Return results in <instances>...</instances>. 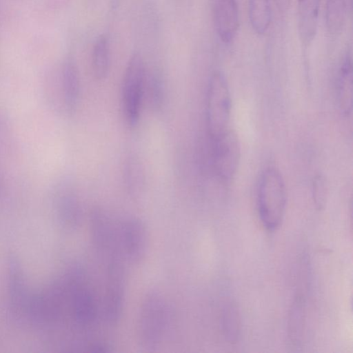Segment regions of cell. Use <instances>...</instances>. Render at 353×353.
Wrapping results in <instances>:
<instances>
[{"mask_svg":"<svg viewBox=\"0 0 353 353\" xmlns=\"http://www.w3.org/2000/svg\"><path fill=\"white\" fill-rule=\"evenodd\" d=\"M146 78L145 67L141 54L132 55L125 68L121 87V102L124 117L130 127L139 121Z\"/></svg>","mask_w":353,"mask_h":353,"instance_id":"obj_3","label":"cell"},{"mask_svg":"<svg viewBox=\"0 0 353 353\" xmlns=\"http://www.w3.org/2000/svg\"><path fill=\"white\" fill-rule=\"evenodd\" d=\"M213 141V164L222 181H230L234 176L241 159V145L236 134L230 128Z\"/></svg>","mask_w":353,"mask_h":353,"instance_id":"obj_5","label":"cell"},{"mask_svg":"<svg viewBox=\"0 0 353 353\" xmlns=\"http://www.w3.org/2000/svg\"><path fill=\"white\" fill-rule=\"evenodd\" d=\"M61 90L65 107L69 113H73L78 105L80 82L77 68L74 61L68 59L63 66Z\"/></svg>","mask_w":353,"mask_h":353,"instance_id":"obj_9","label":"cell"},{"mask_svg":"<svg viewBox=\"0 0 353 353\" xmlns=\"http://www.w3.org/2000/svg\"><path fill=\"white\" fill-rule=\"evenodd\" d=\"M222 326L226 340L236 343L241 336V319L237 305L232 301H226L223 305Z\"/></svg>","mask_w":353,"mask_h":353,"instance_id":"obj_15","label":"cell"},{"mask_svg":"<svg viewBox=\"0 0 353 353\" xmlns=\"http://www.w3.org/2000/svg\"><path fill=\"white\" fill-rule=\"evenodd\" d=\"M123 174L128 192L132 196H140L145 188V176L143 165L137 154L131 153L125 157Z\"/></svg>","mask_w":353,"mask_h":353,"instance_id":"obj_10","label":"cell"},{"mask_svg":"<svg viewBox=\"0 0 353 353\" xmlns=\"http://www.w3.org/2000/svg\"><path fill=\"white\" fill-rule=\"evenodd\" d=\"M328 194L327 182L321 175H316L312 182V197L316 207L321 210L325 207Z\"/></svg>","mask_w":353,"mask_h":353,"instance_id":"obj_19","label":"cell"},{"mask_svg":"<svg viewBox=\"0 0 353 353\" xmlns=\"http://www.w3.org/2000/svg\"><path fill=\"white\" fill-rule=\"evenodd\" d=\"M231 108L227 80L223 73L215 72L210 79L206 99L207 127L212 140L229 129Z\"/></svg>","mask_w":353,"mask_h":353,"instance_id":"obj_2","label":"cell"},{"mask_svg":"<svg viewBox=\"0 0 353 353\" xmlns=\"http://www.w3.org/2000/svg\"><path fill=\"white\" fill-rule=\"evenodd\" d=\"M213 17L214 27L220 39L225 43L231 42L239 26L236 0H214Z\"/></svg>","mask_w":353,"mask_h":353,"instance_id":"obj_8","label":"cell"},{"mask_svg":"<svg viewBox=\"0 0 353 353\" xmlns=\"http://www.w3.org/2000/svg\"><path fill=\"white\" fill-rule=\"evenodd\" d=\"M3 182V176H2V173H1V168H0V195H1V192H2Z\"/></svg>","mask_w":353,"mask_h":353,"instance_id":"obj_20","label":"cell"},{"mask_svg":"<svg viewBox=\"0 0 353 353\" xmlns=\"http://www.w3.org/2000/svg\"><path fill=\"white\" fill-rule=\"evenodd\" d=\"M82 271L76 270L72 274V307L76 321L81 326H89L96 319L97 307L94 298L85 284Z\"/></svg>","mask_w":353,"mask_h":353,"instance_id":"obj_7","label":"cell"},{"mask_svg":"<svg viewBox=\"0 0 353 353\" xmlns=\"http://www.w3.org/2000/svg\"><path fill=\"white\" fill-rule=\"evenodd\" d=\"M320 1L298 0L299 29L305 43H310L315 36Z\"/></svg>","mask_w":353,"mask_h":353,"instance_id":"obj_11","label":"cell"},{"mask_svg":"<svg viewBox=\"0 0 353 353\" xmlns=\"http://www.w3.org/2000/svg\"><path fill=\"white\" fill-rule=\"evenodd\" d=\"M346 17L345 0H327L325 8V23L332 34H339L344 26Z\"/></svg>","mask_w":353,"mask_h":353,"instance_id":"obj_17","label":"cell"},{"mask_svg":"<svg viewBox=\"0 0 353 353\" xmlns=\"http://www.w3.org/2000/svg\"><path fill=\"white\" fill-rule=\"evenodd\" d=\"M338 103L341 112L347 116L352 109V68L351 59L346 57L343 61L338 79Z\"/></svg>","mask_w":353,"mask_h":353,"instance_id":"obj_13","label":"cell"},{"mask_svg":"<svg viewBox=\"0 0 353 353\" xmlns=\"http://www.w3.org/2000/svg\"><path fill=\"white\" fill-rule=\"evenodd\" d=\"M286 203V188L281 174L274 168H267L260 178L257 193L259 214L266 229L274 231L281 225Z\"/></svg>","mask_w":353,"mask_h":353,"instance_id":"obj_1","label":"cell"},{"mask_svg":"<svg viewBox=\"0 0 353 353\" xmlns=\"http://www.w3.org/2000/svg\"><path fill=\"white\" fill-rule=\"evenodd\" d=\"M281 4L285 3L286 0H277Z\"/></svg>","mask_w":353,"mask_h":353,"instance_id":"obj_21","label":"cell"},{"mask_svg":"<svg viewBox=\"0 0 353 353\" xmlns=\"http://www.w3.org/2000/svg\"><path fill=\"white\" fill-rule=\"evenodd\" d=\"M249 17L254 31L260 34L265 33L271 21L269 0H249Z\"/></svg>","mask_w":353,"mask_h":353,"instance_id":"obj_16","label":"cell"},{"mask_svg":"<svg viewBox=\"0 0 353 353\" xmlns=\"http://www.w3.org/2000/svg\"><path fill=\"white\" fill-rule=\"evenodd\" d=\"M122 254L132 263L142 261L148 247V234L144 223L137 218L125 219L117 233Z\"/></svg>","mask_w":353,"mask_h":353,"instance_id":"obj_6","label":"cell"},{"mask_svg":"<svg viewBox=\"0 0 353 353\" xmlns=\"http://www.w3.org/2000/svg\"><path fill=\"white\" fill-rule=\"evenodd\" d=\"M168 309L165 299L157 292H151L144 298L139 314V334L145 347H153L161 341L168 325Z\"/></svg>","mask_w":353,"mask_h":353,"instance_id":"obj_4","label":"cell"},{"mask_svg":"<svg viewBox=\"0 0 353 353\" xmlns=\"http://www.w3.org/2000/svg\"><path fill=\"white\" fill-rule=\"evenodd\" d=\"M305 322V301L298 294L290 309L288 320V340L293 347H299L304 335Z\"/></svg>","mask_w":353,"mask_h":353,"instance_id":"obj_12","label":"cell"},{"mask_svg":"<svg viewBox=\"0 0 353 353\" xmlns=\"http://www.w3.org/2000/svg\"><path fill=\"white\" fill-rule=\"evenodd\" d=\"M92 68L96 79L106 78L110 68L109 42L105 34L100 35L94 46L92 55Z\"/></svg>","mask_w":353,"mask_h":353,"instance_id":"obj_14","label":"cell"},{"mask_svg":"<svg viewBox=\"0 0 353 353\" xmlns=\"http://www.w3.org/2000/svg\"><path fill=\"white\" fill-rule=\"evenodd\" d=\"M145 92L150 107L155 111H158L162 107L163 103V85L161 79L156 75L151 74L145 78Z\"/></svg>","mask_w":353,"mask_h":353,"instance_id":"obj_18","label":"cell"}]
</instances>
